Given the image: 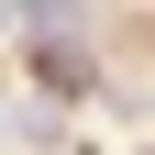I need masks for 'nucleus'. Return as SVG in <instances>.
Returning <instances> with one entry per match:
<instances>
[]
</instances>
